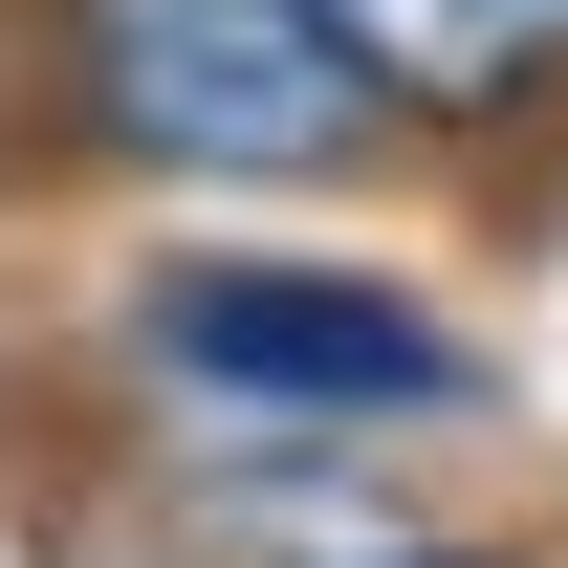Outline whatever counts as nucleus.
<instances>
[{
    "mask_svg": "<svg viewBox=\"0 0 568 568\" xmlns=\"http://www.w3.org/2000/svg\"><path fill=\"white\" fill-rule=\"evenodd\" d=\"M67 88H88V132L153 153V175H328L372 132L351 44L306 0H67Z\"/></svg>",
    "mask_w": 568,
    "mask_h": 568,
    "instance_id": "obj_1",
    "label": "nucleus"
},
{
    "mask_svg": "<svg viewBox=\"0 0 568 568\" xmlns=\"http://www.w3.org/2000/svg\"><path fill=\"white\" fill-rule=\"evenodd\" d=\"M153 351L241 416H437L459 394V328L351 263H153Z\"/></svg>",
    "mask_w": 568,
    "mask_h": 568,
    "instance_id": "obj_2",
    "label": "nucleus"
},
{
    "mask_svg": "<svg viewBox=\"0 0 568 568\" xmlns=\"http://www.w3.org/2000/svg\"><path fill=\"white\" fill-rule=\"evenodd\" d=\"M306 22L351 44L372 110H503L568 67V0H306Z\"/></svg>",
    "mask_w": 568,
    "mask_h": 568,
    "instance_id": "obj_3",
    "label": "nucleus"
},
{
    "mask_svg": "<svg viewBox=\"0 0 568 568\" xmlns=\"http://www.w3.org/2000/svg\"><path fill=\"white\" fill-rule=\"evenodd\" d=\"M394 568H481V547H394Z\"/></svg>",
    "mask_w": 568,
    "mask_h": 568,
    "instance_id": "obj_4",
    "label": "nucleus"
}]
</instances>
